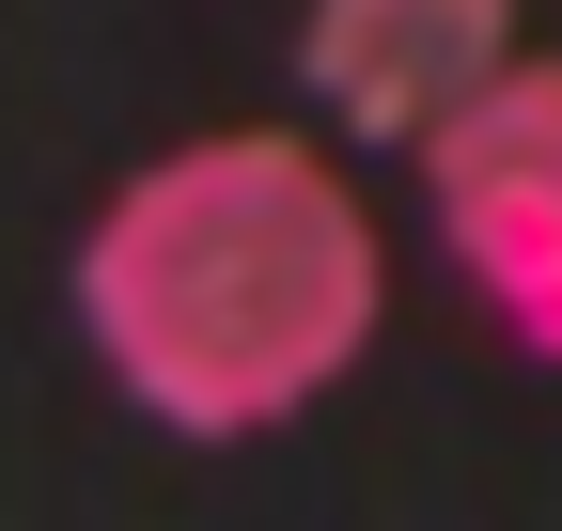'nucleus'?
Masks as SVG:
<instances>
[{
  "label": "nucleus",
  "instance_id": "nucleus-3",
  "mask_svg": "<svg viewBox=\"0 0 562 531\" xmlns=\"http://www.w3.org/2000/svg\"><path fill=\"white\" fill-rule=\"evenodd\" d=\"M516 63V0H313L297 16V94L360 142H438V125Z\"/></svg>",
  "mask_w": 562,
  "mask_h": 531
},
{
  "label": "nucleus",
  "instance_id": "nucleus-2",
  "mask_svg": "<svg viewBox=\"0 0 562 531\" xmlns=\"http://www.w3.org/2000/svg\"><path fill=\"white\" fill-rule=\"evenodd\" d=\"M422 219H438L453 282L562 360V47H516L438 142H422Z\"/></svg>",
  "mask_w": 562,
  "mask_h": 531
},
{
  "label": "nucleus",
  "instance_id": "nucleus-1",
  "mask_svg": "<svg viewBox=\"0 0 562 531\" xmlns=\"http://www.w3.org/2000/svg\"><path fill=\"white\" fill-rule=\"evenodd\" d=\"M391 313V250L360 219V172L297 125H220L110 188L79 235V328L125 375V407L172 438H266L313 391L360 375Z\"/></svg>",
  "mask_w": 562,
  "mask_h": 531
}]
</instances>
